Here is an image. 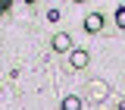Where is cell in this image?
Here are the masks:
<instances>
[{
  "instance_id": "9",
  "label": "cell",
  "mask_w": 125,
  "mask_h": 110,
  "mask_svg": "<svg viewBox=\"0 0 125 110\" xmlns=\"http://www.w3.org/2000/svg\"><path fill=\"white\" fill-rule=\"evenodd\" d=\"M25 3H34V0H25Z\"/></svg>"
},
{
  "instance_id": "6",
  "label": "cell",
  "mask_w": 125,
  "mask_h": 110,
  "mask_svg": "<svg viewBox=\"0 0 125 110\" xmlns=\"http://www.w3.org/2000/svg\"><path fill=\"white\" fill-rule=\"evenodd\" d=\"M47 19L50 22H60V10H47Z\"/></svg>"
},
{
  "instance_id": "3",
  "label": "cell",
  "mask_w": 125,
  "mask_h": 110,
  "mask_svg": "<svg viewBox=\"0 0 125 110\" xmlns=\"http://www.w3.org/2000/svg\"><path fill=\"white\" fill-rule=\"evenodd\" d=\"M53 50H72V38L66 35V31H60V35H53Z\"/></svg>"
},
{
  "instance_id": "5",
  "label": "cell",
  "mask_w": 125,
  "mask_h": 110,
  "mask_svg": "<svg viewBox=\"0 0 125 110\" xmlns=\"http://www.w3.org/2000/svg\"><path fill=\"white\" fill-rule=\"evenodd\" d=\"M116 25H119V28H125V6H119V10H116Z\"/></svg>"
},
{
  "instance_id": "4",
  "label": "cell",
  "mask_w": 125,
  "mask_h": 110,
  "mask_svg": "<svg viewBox=\"0 0 125 110\" xmlns=\"http://www.w3.org/2000/svg\"><path fill=\"white\" fill-rule=\"evenodd\" d=\"M62 107H66V110H81V97H75V94H69V97L62 101Z\"/></svg>"
},
{
  "instance_id": "2",
  "label": "cell",
  "mask_w": 125,
  "mask_h": 110,
  "mask_svg": "<svg viewBox=\"0 0 125 110\" xmlns=\"http://www.w3.org/2000/svg\"><path fill=\"white\" fill-rule=\"evenodd\" d=\"M69 63H72V69H84L88 66V50H72L69 54Z\"/></svg>"
},
{
  "instance_id": "1",
  "label": "cell",
  "mask_w": 125,
  "mask_h": 110,
  "mask_svg": "<svg viewBox=\"0 0 125 110\" xmlns=\"http://www.w3.org/2000/svg\"><path fill=\"white\" fill-rule=\"evenodd\" d=\"M100 28H103V16H100V13H91L88 19H84V31H91V35H97Z\"/></svg>"
},
{
  "instance_id": "7",
  "label": "cell",
  "mask_w": 125,
  "mask_h": 110,
  "mask_svg": "<svg viewBox=\"0 0 125 110\" xmlns=\"http://www.w3.org/2000/svg\"><path fill=\"white\" fill-rule=\"evenodd\" d=\"M10 3H13V0H0V6H3V10H10Z\"/></svg>"
},
{
  "instance_id": "8",
  "label": "cell",
  "mask_w": 125,
  "mask_h": 110,
  "mask_svg": "<svg viewBox=\"0 0 125 110\" xmlns=\"http://www.w3.org/2000/svg\"><path fill=\"white\" fill-rule=\"evenodd\" d=\"M3 13H6V10H3V6H0V16H3Z\"/></svg>"
},
{
  "instance_id": "10",
  "label": "cell",
  "mask_w": 125,
  "mask_h": 110,
  "mask_svg": "<svg viewBox=\"0 0 125 110\" xmlns=\"http://www.w3.org/2000/svg\"><path fill=\"white\" fill-rule=\"evenodd\" d=\"M75 3H84V0H75Z\"/></svg>"
}]
</instances>
